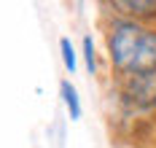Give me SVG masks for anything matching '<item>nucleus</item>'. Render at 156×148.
Here are the masks:
<instances>
[{"label": "nucleus", "mask_w": 156, "mask_h": 148, "mask_svg": "<svg viewBox=\"0 0 156 148\" xmlns=\"http://www.w3.org/2000/svg\"><path fill=\"white\" fill-rule=\"evenodd\" d=\"M110 62L124 76H137L156 70V30L143 27L140 22L121 19L108 35Z\"/></svg>", "instance_id": "1"}, {"label": "nucleus", "mask_w": 156, "mask_h": 148, "mask_svg": "<svg viewBox=\"0 0 156 148\" xmlns=\"http://www.w3.org/2000/svg\"><path fill=\"white\" fill-rule=\"evenodd\" d=\"M124 100L135 108H156V70L124 78Z\"/></svg>", "instance_id": "2"}, {"label": "nucleus", "mask_w": 156, "mask_h": 148, "mask_svg": "<svg viewBox=\"0 0 156 148\" xmlns=\"http://www.w3.org/2000/svg\"><path fill=\"white\" fill-rule=\"evenodd\" d=\"M110 8H116L119 14H124L129 22L156 16V0H113Z\"/></svg>", "instance_id": "3"}, {"label": "nucleus", "mask_w": 156, "mask_h": 148, "mask_svg": "<svg viewBox=\"0 0 156 148\" xmlns=\"http://www.w3.org/2000/svg\"><path fill=\"white\" fill-rule=\"evenodd\" d=\"M59 92H62V100H65V105H67L70 118H73V121H78V118H81V100H78L76 86H73L70 81H62V83H59Z\"/></svg>", "instance_id": "4"}, {"label": "nucleus", "mask_w": 156, "mask_h": 148, "mask_svg": "<svg viewBox=\"0 0 156 148\" xmlns=\"http://www.w3.org/2000/svg\"><path fill=\"white\" fill-rule=\"evenodd\" d=\"M59 49H62V62H65V67H67L70 73H76L78 62H76V49H73L70 38H59Z\"/></svg>", "instance_id": "5"}, {"label": "nucleus", "mask_w": 156, "mask_h": 148, "mask_svg": "<svg viewBox=\"0 0 156 148\" xmlns=\"http://www.w3.org/2000/svg\"><path fill=\"white\" fill-rule=\"evenodd\" d=\"M83 59H86V67H89V73H94V67H97V57H94L92 35H83Z\"/></svg>", "instance_id": "6"}]
</instances>
